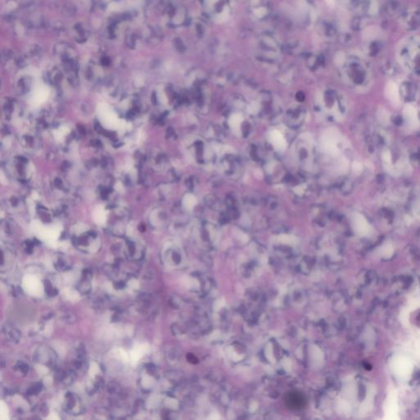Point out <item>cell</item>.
<instances>
[{"label": "cell", "mask_w": 420, "mask_h": 420, "mask_svg": "<svg viewBox=\"0 0 420 420\" xmlns=\"http://www.w3.org/2000/svg\"><path fill=\"white\" fill-rule=\"evenodd\" d=\"M403 117L405 120L406 127L409 129L417 130L420 127V113L413 105H407L405 106L403 112Z\"/></svg>", "instance_id": "obj_1"}, {"label": "cell", "mask_w": 420, "mask_h": 420, "mask_svg": "<svg viewBox=\"0 0 420 420\" xmlns=\"http://www.w3.org/2000/svg\"><path fill=\"white\" fill-rule=\"evenodd\" d=\"M392 368L396 375L400 378H405L410 375L412 371V364L407 358L399 356L392 362Z\"/></svg>", "instance_id": "obj_2"}, {"label": "cell", "mask_w": 420, "mask_h": 420, "mask_svg": "<svg viewBox=\"0 0 420 420\" xmlns=\"http://www.w3.org/2000/svg\"><path fill=\"white\" fill-rule=\"evenodd\" d=\"M286 406L291 410H301L306 405V399L301 393L291 392L285 396Z\"/></svg>", "instance_id": "obj_3"}, {"label": "cell", "mask_w": 420, "mask_h": 420, "mask_svg": "<svg viewBox=\"0 0 420 420\" xmlns=\"http://www.w3.org/2000/svg\"><path fill=\"white\" fill-rule=\"evenodd\" d=\"M3 332L6 338L8 339L12 342H18L20 341L22 333L18 328L12 324L6 323L5 325L3 326Z\"/></svg>", "instance_id": "obj_4"}, {"label": "cell", "mask_w": 420, "mask_h": 420, "mask_svg": "<svg viewBox=\"0 0 420 420\" xmlns=\"http://www.w3.org/2000/svg\"><path fill=\"white\" fill-rule=\"evenodd\" d=\"M355 224H356V231L362 235H368L370 231V226L368 225V222L361 214H357L355 218Z\"/></svg>", "instance_id": "obj_5"}, {"label": "cell", "mask_w": 420, "mask_h": 420, "mask_svg": "<svg viewBox=\"0 0 420 420\" xmlns=\"http://www.w3.org/2000/svg\"><path fill=\"white\" fill-rule=\"evenodd\" d=\"M272 142L274 147L279 150H283L286 148V140L283 136L279 131H274L271 135Z\"/></svg>", "instance_id": "obj_6"}, {"label": "cell", "mask_w": 420, "mask_h": 420, "mask_svg": "<svg viewBox=\"0 0 420 420\" xmlns=\"http://www.w3.org/2000/svg\"><path fill=\"white\" fill-rule=\"evenodd\" d=\"M241 116L238 114H235L233 116H231V118L229 120V123L231 125V127L232 128H237V127H240V124H241Z\"/></svg>", "instance_id": "obj_7"}, {"label": "cell", "mask_w": 420, "mask_h": 420, "mask_svg": "<svg viewBox=\"0 0 420 420\" xmlns=\"http://www.w3.org/2000/svg\"><path fill=\"white\" fill-rule=\"evenodd\" d=\"M185 202L187 203L186 204V206L187 208H192V207H194L195 204H196V199L193 196H187L186 197V199H185Z\"/></svg>", "instance_id": "obj_8"}, {"label": "cell", "mask_w": 420, "mask_h": 420, "mask_svg": "<svg viewBox=\"0 0 420 420\" xmlns=\"http://www.w3.org/2000/svg\"><path fill=\"white\" fill-rule=\"evenodd\" d=\"M18 367L23 373H28V366L26 364L20 362V363H18Z\"/></svg>", "instance_id": "obj_9"}]
</instances>
